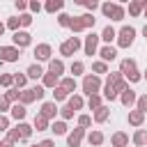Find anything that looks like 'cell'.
Here are the masks:
<instances>
[{"label":"cell","instance_id":"obj_27","mask_svg":"<svg viewBox=\"0 0 147 147\" xmlns=\"http://www.w3.org/2000/svg\"><path fill=\"white\" fill-rule=\"evenodd\" d=\"M136 69V60H131V57H124L122 62H119V74L122 76H126L129 71H133Z\"/></svg>","mask_w":147,"mask_h":147},{"label":"cell","instance_id":"obj_13","mask_svg":"<svg viewBox=\"0 0 147 147\" xmlns=\"http://www.w3.org/2000/svg\"><path fill=\"white\" fill-rule=\"evenodd\" d=\"M48 74H53V76H57V78H60V76L64 74V62H62L60 57H57V60H55V57H51V60H48Z\"/></svg>","mask_w":147,"mask_h":147},{"label":"cell","instance_id":"obj_44","mask_svg":"<svg viewBox=\"0 0 147 147\" xmlns=\"http://www.w3.org/2000/svg\"><path fill=\"white\" fill-rule=\"evenodd\" d=\"M57 25H60V28H69V25H71V16L64 14V11H60V16H57Z\"/></svg>","mask_w":147,"mask_h":147},{"label":"cell","instance_id":"obj_16","mask_svg":"<svg viewBox=\"0 0 147 147\" xmlns=\"http://www.w3.org/2000/svg\"><path fill=\"white\" fill-rule=\"evenodd\" d=\"M60 85V78L57 76H53V74H44L41 76V87L44 90H55Z\"/></svg>","mask_w":147,"mask_h":147},{"label":"cell","instance_id":"obj_43","mask_svg":"<svg viewBox=\"0 0 147 147\" xmlns=\"http://www.w3.org/2000/svg\"><path fill=\"white\" fill-rule=\"evenodd\" d=\"M136 110L147 113V94H140V96L136 99Z\"/></svg>","mask_w":147,"mask_h":147},{"label":"cell","instance_id":"obj_22","mask_svg":"<svg viewBox=\"0 0 147 147\" xmlns=\"http://www.w3.org/2000/svg\"><path fill=\"white\" fill-rule=\"evenodd\" d=\"M32 129H37V131H48L51 129V122L44 117V115H34V119H32Z\"/></svg>","mask_w":147,"mask_h":147},{"label":"cell","instance_id":"obj_38","mask_svg":"<svg viewBox=\"0 0 147 147\" xmlns=\"http://www.w3.org/2000/svg\"><path fill=\"white\" fill-rule=\"evenodd\" d=\"M14 85H16V90H25L28 76H25V74H14Z\"/></svg>","mask_w":147,"mask_h":147},{"label":"cell","instance_id":"obj_9","mask_svg":"<svg viewBox=\"0 0 147 147\" xmlns=\"http://www.w3.org/2000/svg\"><path fill=\"white\" fill-rule=\"evenodd\" d=\"M83 138H85V129L76 126V129H74L71 133H67V145H69V147H80Z\"/></svg>","mask_w":147,"mask_h":147},{"label":"cell","instance_id":"obj_62","mask_svg":"<svg viewBox=\"0 0 147 147\" xmlns=\"http://www.w3.org/2000/svg\"><path fill=\"white\" fill-rule=\"evenodd\" d=\"M30 147H39V145H30Z\"/></svg>","mask_w":147,"mask_h":147},{"label":"cell","instance_id":"obj_31","mask_svg":"<svg viewBox=\"0 0 147 147\" xmlns=\"http://www.w3.org/2000/svg\"><path fill=\"white\" fill-rule=\"evenodd\" d=\"M51 131H53L55 136H64V133H67V122H62V119L53 122V124H51Z\"/></svg>","mask_w":147,"mask_h":147},{"label":"cell","instance_id":"obj_23","mask_svg":"<svg viewBox=\"0 0 147 147\" xmlns=\"http://www.w3.org/2000/svg\"><path fill=\"white\" fill-rule=\"evenodd\" d=\"M103 140H106V138H103V133H101L99 129H94V131H90V133H87V142H90L92 147H99V145H103Z\"/></svg>","mask_w":147,"mask_h":147},{"label":"cell","instance_id":"obj_25","mask_svg":"<svg viewBox=\"0 0 147 147\" xmlns=\"http://www.w3.org/2000/svg\"><path fill=\"white\" fill-rule=\"evenodd\" d=\"M67 106L76 113V110H80V108L85 106V101H83V96H80V94H71V96L67 99Z\"/></svg>","mask_w":147,"mask_h":147},{"label":"cell","instance_id":"obj_57","mask_svg":"<svg viewBox=\"0 0 147 147\" xmlns=\"http://www.w3.org/2000/svg\"><path fill=\"white\" fill-rule=\"evenodd\" d=\"M39 147H55V142H53L51 138H46V140H41V142H39Z\"/></svg>","mask_w":147,"mask_h":147},{"label":"cell","instance_id":"obj_19","mask_svg":"<svg viewBox=\"0 0 147 147\" xmlns=\"http://www.w3.org/2000/svg\"><path fill=\"white\" fill-rule=\"evenodd\" d=\"M124 7L122 5H117V2H113V7H110V11H108V18L110 21H124Z\"/></svg>","mask_w":147,"mask_h":147},{"label":"cell","instance_id":"obj_48","mask_svg":"<svg viewBox=\"0 0 147 147\" xmlns=\"http://www.w3.org/2000/svg\"><path fill=\"white\" fill-rule=\"evenodd\" d=\"M60 115H62V122H67V119H71L76 113H74L69 106H62V108H60Z\"/></svg>","mask_w":147,"mask_h":147},{"label":"cell","instance_id":"obj_58","mask_svg":"<svg viewBox=\"0 0 147 147\" xmlns=\"http://www.w3.org/2000/svg\"><path fill=\"white\" fill-rule=\"evenodd\" d=\"M0 147H14V142H9V140L5 138V140H0Z\"/></svg>","mask_w":147,"mask_h":147},{"label":"cell","instance_id":"obj_15","mask_svg":"<svg viewBox=\"0 0 147 147\" xmlns=\"http://www.w3.org/2000/svg\"><path fill=\"white\" fill-rule=\"evenodd\" d=\"M110 145H113V147H126V145H129V136H126L124 131H115V133L110 136Z\"/></svg>","mask_w":147,"mask_h":147},{"label":"cell","instance_id":"obj_40","mask_svg":"<svg viewBox=\"0 0 147 147\" xmlns=\"http://www.w3.org/2000/svg\"><path fill=\"white\" fill-rule=\"evenodd\" d=\"M7 140L14 142V145L21 140V131H18V126H9V131H7Z\"/></svg>","mask_w":147,"mask_h":147},{"label":"cell","instance_id":"obj_12","mask_svg":"<svg viewBox=\"0 0 147 147\" xmlns=\"http://www.w3.org/2000/svg\"><path fill=\"white\" fill-rule=\"evenodd\" d=\"M99 55H101V62H113L115 57H117V48L115 46H101L99 48Z\"/></svg>","mask_w":147,"mask_h":147},{"label":"cell","instance_id":"obj_36","mask_svg":"<svg viewBox=\"0 0 147 147\" xmlns=\"http://www.w3.org/2000/svg\"><path fill=\"white\" fill-rule=\"evenodd\" d=\"M69 30H71L74 34L85 30V28H83V21H80V16H71V25H69Z\"/></svg>","mask_w":147,"mask_h":147},{"label":"cell","instance_id":"obj_45","mask_svg":"<svg viewBox=\"0 0 147 147\" xmlns=\"http://www.w3.org/2000/svg\"><path fill=\"white\" fill-rule=\"evenodd\" d=\"M76 2H78V5H83L85 9H90V14L99 7V2H96V0H76Z\"/></svg>","mask_w":147,"mask_h":147},{"label":"cell","instance_id":"obj_60","mask_svg":"<svg viewBox=\"0 0 147 147\" xmlns=\"http://www.w3.org/2000/svg\"><path fill=\"white\" fill-rule=\"evenodd\" d=\"M142 34H145V39H147V25H145V28H142Z\"/></svg>","mask_w":147,"mask_h":147},{"label":"cell","instance_id":"obj_50","mask_svg":"<svg viewBox=\"0 0 147 147\" xmlns=\"http://www.w3.org/2000/svg\"><path fill=\"white\" fill-rule=\"evenodd\" d=\"M7 28H9V30H14V32H18V28H21V21H18V16H11V18L7 21Z\"/></svg>","mask_w":147,"mask_h":147},{"label":"cell","instance_id":"obj_63","mask_svg":"<svg viewBox=\"0 0 147 147\" xmlns=\"http://www.w3.org/2000/svg\"><path fill=\"white\" fill-rule=\"evenodd\" d=\"M145 16H147V9H145Z\"/></svg>","mask_w":147,"mask_h":147},{"label":"cell","instance_id":"obj_42","mask_svg":"<svg viewBox=\"0 0 147 147\" xmlns=\"http://www.w3.org/2000/svg\"><path fill=\"white\" fill-rule=\"evenodd\" d=\"M0 85L9 90V87L14 85V74H0Z\"/></svg>","mask_w":147,"mask_h":147},{"label":"cell","instance_id":"obj_53","mask_svg":"<svg viewBox=\"0 0 147 147\" xmlns=\"http://www.w3.org/2000/svg\"><path fill=\"white\" fill-rule=\"evenodd\" d=\"M9 131V117L7 115H0V133Z\"/></svg>","mask_w":147,"mask_h":147},{"label":"cell","instance_id":"obj_20","mask_svg":"<svg viewBox=\"0 0 147 147\" xmlns=\"http://www.w3.org/2000/svg\"><path fill=\"white\" fill-rule=\"evenodd\" d=\"M99 39H101V41H106V46H110V41H115V39H117L115 28H113V25H106V28H103V32L99 34Z\"/></svg>","mask_w":147,"mask_h":147},{"label":"cell","instance_id":"obj_59","mask_svg":"<svg viewBox=\"0 0 147 147\" xmlns=\"http://www.w3.org/2000/svg\"><path fill=\"white\" fill-rule=\"evenodd\" d=\"M5 28H7V25H5V23H2V21H0V37H2V34H5Z\"/></svg>","mask_w":147,"mask_h":147},{"label":"cell","instance_id":"obj_4","mask_svg":"<svg viewBox=\"0 0 147 147\" xmlns=\"http://www.w3.org/2000/svg\"><path fill=\"white\" fill-rule=\"evenodd\" d=\"M21 48L16 46H0V62H18Z\"/></svg>","mask_w":147,"mask_h":147},{"label":"cell","instance_id":"obj_28","mask_svg":"<svg viewBox=\"0 0 147 147\" xmlns=\"http://www.w3.org/2000/svg\"><path fill=\"white\" fill-rule=\"evenodd\" d=\"M44 74H46V71H44V69H41L39 64H30V67H28V71H25V76H28V78H32V80L41 78Z\"/></svg>","mask_w":147,"mask_h":147},{"label":"cell","instance_id":"obj_14","mask_svg":"<svg viewBox=\"0 0 147 147\" xmlns=\"http://www.w3.org/2000/svg\"><path fill=\"white\" fill-rule=\"evenodd\" d=\"M9 115H11V119L23 122V119H25V115H28V108H25L23 103H14V106L9 108Z\"/></svg>","mask_w":147,"mask_h":147},{"label":"cell","instance_id":"obj_55","mask_svg":"<svg viewBox=\"0 0 147 147\" xmlns=\"http://www.w3.org/2000/svg\"><path fill=\"white\" fill-rule=\"evenodd\" d=\"M32 90H34V99H37V101H39V99H44V94H46V90H44L41 85H37V87H32Z\"/></svg>","mask_w":147,"mask_h":147},{"label":"cell","instance_id":"obj_2","mask_svg":"<svg viewBox=\"0 0 147 147\" xmlns=\"http://www.w3.org/2000/svg\"><path fill=\"white\" fill-rule=\"evenodd\" d=\"M83 92H85L87 96L99 94V92H101V78L94 76V74H85V76H83Z\"/></svg>","mask_w":147,"mask_h":147},{"label":"cell","instance_id":"obj_49","mask_svg":"<svg viewBox=\"0 0 147 147\" xmlns=\"http://www.w3.org/2000/svg\"><path fill=\"white\" fill-rule=\"evenodd\" d=\"M92 124V115H78V126L80 129H87Z\"/></svg>","mask_w":147,"mask_h":147},{"label":"cell","instance_id":"obj_33","mask_svg":"<svg viewBox=\"0 0 147 147\" xmlns=\"http://www.w3.org/2000/svg\"><path fill=\"white\" fill-rule=\"evenodd\" d=\"M103 103H101V94H92V96H87V108L90 110H96V108H101Z\"/></svg>","mask_w":147,"mask_h":147},{"label":"cell","instance_id":"obj_29","mask_svg":"<svg viewBox=\"0 0 147 147\" xmlns=\"http://www.w3.org/2000/svg\"><path fill=\"white\" fill-rule=\"evenodd\" d=\"M32 101H37L34 99V90L30 87V90H21V96H18V103H23V106H28V103H32Z\"/></svg>","mask_w":147,"mask_h":147},{"label":"cell","instance_id":"obj_39","mask_svg":"<svg viewBox=\"0 0 147 147\" xmlns=\"http://www.w3.org/2000/svg\"><path fill=\"white\" fill-rule=\"evenodd\" d=\"M18 96H21V92H18L16 87H9V90L5 92V99H7L9 103H18Z\"/></svg>","mask_w":147,"mask_h":147},{"label":"cell","instance_id":"obj_34","mask_svg":"<svg viewBox=\"0 0 147 147\" xmlns=\"http://www.w3.org/2000/svg\"><path fill=\"white\" fill-rule=\"evenodd\" d=\"M16 126H18V131H21V140H28V138L32 136V126H30V124H25V122H18Z\"/></svg>","mask_w":147,"mask_h":147},{"label":"cell","instance_id":"obj_41","mask_svg":"<svg viewBox=\"0 0 147 147\" xmlns=\"http://www.w3.org/2000/svg\"><path fill=\"white\" fill-rule=\"evenodd\" d=\"M103 96H106L108 101H115L119 94L115 92V87H113V85H108V83H106V85H103Z\"/></svg>","mask_w":147,"mask_h":147},{"label":"cell","instance_id":"obj_32","mask_svg":"<svg viewBox=\"0 0 147 147\" xmlns=\"http://www.w3.org/2000/svg\"><path fill=\"white\" fill-rule=\"evenodd\" d=\"M69 71L74 74V78H76V76H83V71H85V64H83L80 60H74V62H71V67H69Z\"/></svg>","mask_w":147,"mask_h":147},{"label":"cell","instance_id":"obj_21","mask_svg":"<svg viewBox=\"0 0 147 147\" xmlns=\"http://www.w3.org/2000/svg\"><path fill=\"white\" fill-rule=\"evenodd\" d=\"M108 117H110V108H108V106H101V108H96V110H94V115H92V119H94L96 124H103Z\"/></svg>","mask_w":147,"mask_h":147},{"label":"cell","instance_id":"obj_11","mask_svg":"<svg viewBox=\"0 0 147 147\" xmlns=\"http://www.w3.org/2000/svg\"><path fill=\"white\" fill-rule=\"evenodd\" d=\"M136 99H138V94H136L131 87H126V90L119 94V101H122V106H124V108H131V106H136Z\"/></svg>","mask_w":147,"mask_h":147},{"label":"cell","instance_id":"obj_56","mask_svg":"<svg viewBox=\"0 0 147 147\" xmlns=\"http://www.w3.org/2000/svg\"><path fill=\"white\" fill-rule=\"evenodd\" d=\"M16 9L25 14V9H28V2H25V0H16Z\"/></svg>","mask_w":147,"mask_h":147},{"label":"cell","instance_id":"obj_7","mask_svg":"<svg viewBox=\"0 0 147 147\" xmlns=\"http://www.w3.org/2000/svg\"><path fill=\"white\" fill-rule=\"evenodd\" d=\"M11 41H14V46H16V48H25V46H30V44H32V34H30V32H25V30H18V32H14Z\"/></svg>","mask_w":147,"mask_h":147},{"label":"cell","instance_id":"obj_30","mask_svg":"<svg viewBox=\"0 0 147 147\" xmlns=\"http://www.w3.org/2000/svg\"><path fill=\"white\" fill-rule=\"evenodd\" d=\"M62 7H64V2H62V0H48V2L44 5V9H46L48 14H55V11H62Z\"/></svg>","mask_w":147,"mask_h":147},{"label":"cell","instance_id":"obj_51","mask_svg":"<svg viewBox=\"0 0 147 147\" xmlns=\"http://www.w3.org/2000/svg\"><path fill=\"white\" fill-rule=\"evenodd\" d=\"M18 21H21V25H23V28H28V25H32V14H28V11H25V14H21V16H18Z\"/></svg>","mask_w":147,"mask_h":147},{"label":"cell","instance_id":"obj_10","mask_svg":"<svg viewBox=\"0 0 147 147\" xmlns=\"http://www.w3.org/2000/svg\"><path fill=\"white\" fill-rule=\"evenodd\" d=\"M57 113H60V108L55 106V101H44V103H41L39 115H44L48 122H51V119H55V115H57Z\"/></svg>","mask_w":147,"mask_h":147},{"label":"cell","instance_id":"obj_18","mask_svg":"<svg viewBox=\"0 0 147 147\" xmlns=\"http://www.w3.org/2000/svg\"><path fill=\"white\" fill-rule=\"evenodd\" d=\"M145 9H147V0H133V2H129V14L131 16H140Z\"/></svg>","mask_w":147,"mask_h":147},{"label":"cell","instance_id":"obj_35","mask_svg":"<svg viewBox=\"0 0 147 147\" xmlns=\"http://www.w3.org/2000/svg\"><path fill=\"white\" fill-rule=\"evenodd\" d=\"M80 21H83V28H85V30H90V28H94V23H96V18H94V14H90V11H87V14H83V16H80Z\"/></svg>","mask_w":147,"mask_h":147},{"label":"cell","instance_id":"obj_8","mask_svg":"<svg viewBox=\"0 0 147 147\" xmlns=\"http://www.w3.org/2000/svg\"><path fill=\"white\" fill-rule=\"evenodd\" d=\"M51 55H53L51 44H37V46H34V57H37L39 62H48Z\"/></svg>","mask_w":147,"mask_h":147},{"label":"cell","instance_id":"obj_1","mask_svg":"<svg viewBox=\"0 0 147 147\" xmlns=\"http://www.w3.org/2000/svg\"><path fill=\"white\" fill-rule=\"evenodd\" d=\"M133 41H136V28L133 25H122V30L117 32V46L129 48Z\"/></svg>","mask_w":147,"mask_h":147},{"label":"cell","instance_id":"obj_5","mask_svg":"<svg viewBox=\"0 0 147 147\" xmlns=\"http://www.w3.org/2000/svg\"><path fill=\"white\" fill-rule=\"evenodd\" d=\"M99 41H101V39H99V34H96V32H90V34L85 37V41H83V48H85V55H90V57H92V55H96V48H99Z\"/></svg>","mask_w":147,"mask_h":147},{"label":"cell","instance_id":"obj_47","mask_svg":"<svg viewBox=\"0 0 147 147\" xmlns=\"http://www.w3.org/2000/svg\"><path fill=\"white\" fill-rule=\"evenodd\" d=\"M126 78H129L131 83H138V80H142V74H140L138 69H133V71H129V74L124 76V80H126Z\"/></svg>","mask_w":147,"mask_h":147},{"label":"cell","instance_id":"obj_46","mask_svg":"<svg viewBox=\"0 0 147 147\" xmlns=\"http://www.w3.org/2000/svg\"><path fill=\"white\" fill-rule=\"evenodd\" d=\"M53 96H55V101H67V99H69V94H67V92H64L60 85L53 90Z\"/></svg>","mask_w":147,"mask_h":147},{"label":"cell","instance_id":"obj_54","mask_svg":"<svg viewBox=\"0 0 147 147\" xmlns=\"http://www.w3.org/2000/svg\"><path fill=\"white\" fill-rule=\"evenodd\" d=\"M28 9H30L32 14H39V11H41V2H37V0H32V2H28Z\"/></svg>","mask_w":147,"mask_h":147},{"label":"cell","instance_id":"obj_17","mask_svg":"<svg viewBox=\"0 0 147 147\" xmlns=\"http://www.w3.org/2000/svg\"><path fill=\"white\" fill-rule=\"evenodd\" d=\"M60 87H62L67 94H74L78 85H76V78H74V76H64V78H60Z\"/></svg>","mask_w":147,"mask_h":147},{"label":"cell","instance_id":"obj_24","mask_svg":"<svg viewBox=\"0 0 147 147\" xmlns=\"http://www.w3.org/2000/svg\"><path fill=\"white\" fill-rule=\"evenodd\" d=\"M133 145L136 147H145L147 145V129H136V133H133Z\"/></svg>","mask_w":147,"mask_h":147},{"label":"cell","instance_id":"obj_37","mask_svg":"<svg viewBox=\"0 0 147 147\" xmlns=\"http://www.w3.org/2000/svg\"><path fill=\"white\" fill-rule=\"evenodd\" d=\"M92 71H94V76H99V74H108V64L101 62V60H96V62H92Z\"/></svg>","mask_w":147,"mask_h":147},{"label":"cell","instance_id":"obj_3","mask_svg":"<svg viewBox=\"0 0 147 147\" xmlns=\"http://www.w3.org/2000/svg\"><path fill=\"white\" fill-rule=\"evenodd\" d=\"M80 46H83V44H80V39H78V37H69L67 41H62V44H60V55H62V57H71Z\"/></svg>","mask_w":147,"mask_h":147},{"label":"cell","instance_id":"obj_26","mask_svg":"<svg viewBox=\"0 0 147 147\" xmlns=\"http://www.w3.org/2000/svg\"><path fill=\"white\" fill-rule=\"evenodd\" d=\"M145 122V113H140V110H129V124L131 126H140Z\"/></svg>","mask_w":147,"mask_h":147},{"label":"cell","instance_id":"obj_52","mask_svg":"<svg viewBox=\"0 0 147 147\" xmlns=\"http://www.w3.org/2000/svg\"><path fill=\"white\" fill-rule=\"evenodd\" d=\"M9 108H11V103H9V101L5 99V94H2V96H0V115H5Z\"/></svg>","mask_w":147,"mask_h":147},{"label":"cell","instance_id":"obj_61","mask_svg":"<svg viewBox=\"0 0 147 147\" xmlns=\"http://www.w3.org/2000/svg\"><path fill=\"white\" fill-rule=\"evenodd\" d=\"M142 78H145V80H147V69H145V71H142Z\"/></svg>","mask_w":147,"mask_h":147},{"label":"cell","instance_id":"obj_6","mask_svg":"<svg viewBox=\"0 0 147 147\" xmlns=\"http://www.w3.org/2000/svg\"><path fill=\"white\" fill-rule=\"evenodd\" d=\"M106 83H108V85H113V87H115V92H117V94H122V92H124V90H126V87H129V83H126V80H124V76H122V74H119V71H115V74H110V76H108V80H106Z\"/></svg>","mask_w":147,"mask_h":147}]
</instances>
